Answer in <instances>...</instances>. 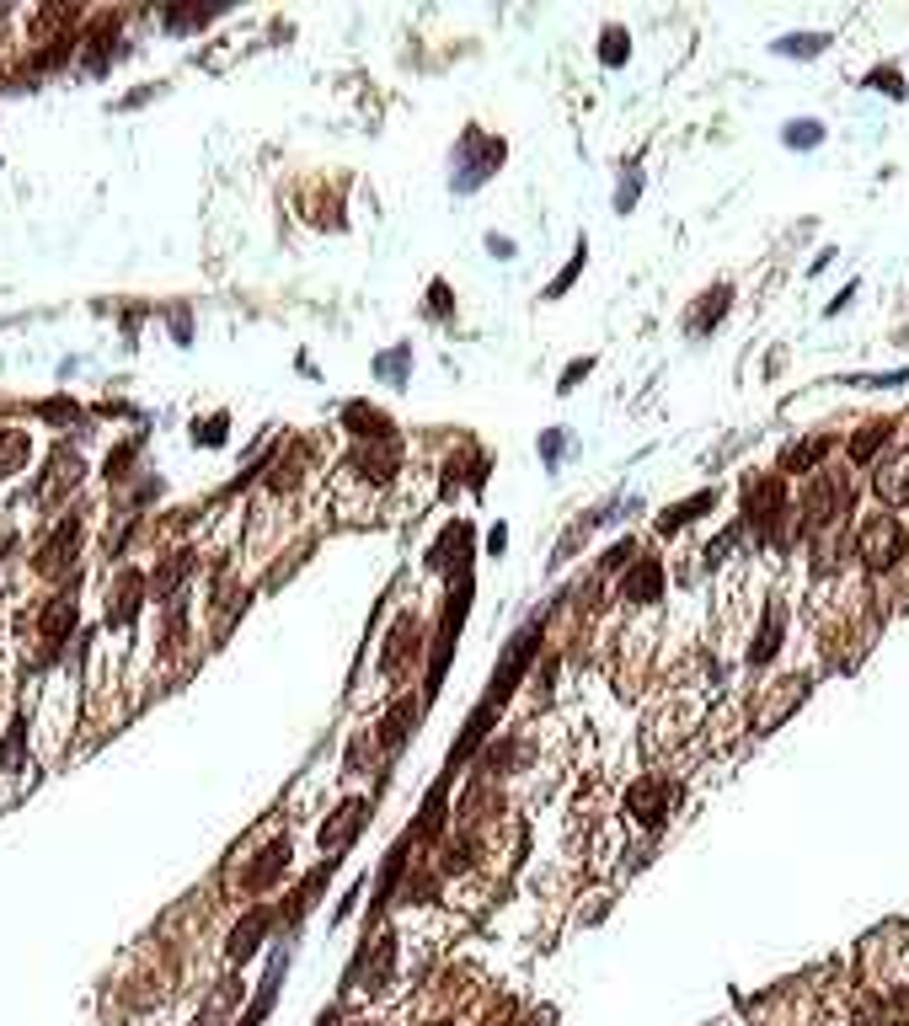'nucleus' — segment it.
Returning <instances> with one entry per match:
<instances>
[{"instance_id":"obj_10","label":"nucleus","mask_w":909,"mask_h":1026,"mask_svg":"<svg viewBox=\"0 0 909 1026\" xmlns=\"http://www.w3.org/2000/svg\"><path fill=\"white\" fill-rule=\"evenodd\" d=\"M888 433H893V423H861V433H856L851 444H845V455H851L856 465H867V460L877 455V449L888 444Z\"/></svg>"},{"instance_id":"obj_26","label":"nucleus","mask_w":909,"mask_h":1026,"mask_svg":"<svg viewBox=\"0 0 909 1026\" xmlns=\"http://www.w3.org/2000/svg\"><path fill=\"white\" fill-rule=\"evenodd\" d=\"M503 546H508V530H503V524H498V530H492V535H487V551H492V556H498Z\"/></svg>"},{"instance_id":"obj_23","label":"nucleus","mask_w":909,"mask_h":1026,"mask_svg":"<svg viewBox=\"0 0 909 1026\" xmlns=\"http://www.w3.org/2000/svg\"><path fill=\"white\" fill-rule=\"evenodd\" d=\"M589 369H594V359H573V364H567V375H562L557 391H573V385H578L583 375H589Z\"/></svg>"},{"instance_id":"obj_21","label":"nucleus","mask_w":909,"mask_h":1026,"mask_svg":"<svg viewBox=\"0 0 909 1026\" xmlns=\"http://www.w3.org/2000/svg\"><path fill=\"white\" fill-rule=\"evenodd\" d=\"M867 86H872V91H888V97H904L899 70H872V75H867Z\"/></svg>"},{"instance_id":"obj_15","label":"nucleus","mask_w":909,"mask_h":1026,"mask_svg":"<svg viewBox=\"0 0 909 1026\" xmlns=\"http://www.w3.org/2000/svg\"><path fill=\"white\" fill-rule=\"evenodd\" d=\"M776 647H781V610H770V615H765V631H760V642L749 647V668L770 663V658H776Z\"/></svg>"},{"instance_id":"obj_2","label":"nucleus","mask_w":909,"mask_h":1026,"mask_svg":"<svg viewBox=\"0 0 909 1026\" xmlns=\"http://www.w3.org/2000/svg\"><path fill=\"white\" fill-rule=\"evenodd\" d=\"M674 797H680V786H674L669 775H647V781H637L626 791V807H631V818H637L642 829H658V823L669 818Z\"/></svg>"},{"instance_id":"obj_11","label":"nucleus","mask_w":909,"mask_h":1026,"mask_svg":"<svg viewBox=\"0 0 909 1026\" xmlns=\"http://www.w3.org/2000/svg\"><path fill=\"white\" fill-rule=\"evenodd\" d=\"M728 300H733V289H728V284L706 289V294H701V310L690 316V332H706V326H717L722 316H728Z\"/></svg>"},{"instance_id":"obj_8","label":"nucleus","mask_w":909,"mask_h":1026,"mask_svg":"<svg viewBox=\"0 0 909 1026\" xmlns=\"http://www.w3.org/2000/svg\"><path fill=\"white\" fill-rule=\"evenodd\" d=\"M877 497H883L888 508L909 503V455L893 460V465H877Z\"/></svg>"},{"instance_id":"obj_3","label":"nucleus","mask_w":909,"mask_h":1026,"mask_svg":"<svg viewBox=\"0 0 909 1026\" xmlns=\"http://www.w3.org/2000/svg\"><path fill=\"white\" fill-rule=\"evenodd\" d=\"M658 594H664V562H658V556L631 562L626 578H621V599H626V604H653Z\"/></svg>"},{"instance_id":"obj_20","label":"nucleus","mask_w":909,"mask_h":1026,"mask_svg":"<svg viewBox=\"0 0 909 1026\" xmlns=\"http://www.w3.org/2000/svg\"><path fill=\"white\" fill-rule=\"evenodd\" d=\"M583 257H589V241H578L573 262H567V268H562V278H557V284H551V300H557V294H567V284H573V278L583 273Z\"/></svg>"},{"instance_id":"obj_5","label":"nucleus","mask_w":909,"mask_h":1026,"mask_svg":"<svg viewBox=\"0 0 909 1026\" xmlns=\"http://www.w3.org/2000/svg\"><path fill=\"white\" fill-rule=\"evenodd\" d=\"M268 925H273V914H268V909H252V914H246V920H241L236 930H230L225 957H230V962H246V957L257 952V941H263V930H268Z\"/></svg>"},{"instance_id":"obj_4","label":"nucleus","mask_w":909,"mask_h":1026,"mask_svg":"<svg viewBox=\"0 0 909 1026\" xmlns=\"http://www.w3.org/2000/svg\"><path fill=\"white\" fill-rule=\"evenodd\" d=\"M284 968H289V946H279V952L268 957L263 989H257V1000L246 1005V1016H241L236 1026H263V1021H268V1010H273V1000H279V984H284Z\"/></svg>"},{"instance_id":"obj_18","label":"nucleus","mask_w":909,"mask_h":1026,"mask_svg":"<svg viewBox=\"0 0 909 1026\" xmlns=\"http://www.w3.org/2000/svg\"><path fill=\"white\" fill-rule=\"evenodd\" d=\"M631 54V38H626V27H605V49H599V59H605V65L615 70L621 65V59Z\"/></svg>"},{"instance_id":"obj_25","label":"nucleus","mask_w":909,"mask_h":1026,"mask_svg":"<svg viewBox=\"0 0 909 1026\" xmlns=\"http://www.w3.org/2000/svg\"><path fill=\"white\" fill-rule=\"evenodd\" d=\"M541 449H546V460L557 465V460H562V433H546V444H541Z\"/></svg>"},{"instance_id":"obj_14","label":"nucleus","mask_w":909,"mask_h":1026,"mask_svg":"<svg viewBox=\"0 0 909 1026\" xmlns=\"http://www.w3.org/2000/svg\"><path fill=\"white\" fill-rule=\"evenodd\" d=\"M824 49H829V33H787V38H776V54H787V59H813Z\"/></svg>"},{"instance_id":"obj_17","label":"nucleus","mask_w":909,"mask_h":1026,"mask_svg":"<svg viewBox=\"0 0 909 1026\" xmlns=\"http://www.w3.org/2000/svg\"><path fill=\"white\" fill-rule=\"evenodd\" d=\"M407 722H418V706L412 701H402L391 711V717H385V733H380V743L385 749H402V738H407Z\"/></svg>"},{"instance_id":"obj_12","label":"nucleus","mask_w":909,"mask_h":1026,"mask_svg":"<svg viewBox=\"0 0 909 1026\" xmlns=\"http://www.w3.org/2000/svg\"><path fill=\"white\" fill-rule=\"evenodd\" d=\"M824 455H829V439L797 444V449H787V455H781V471H787V476H813V465H819Z\"/></svg>"},{"instance_id":"obj_22","label":"nucleus","mask_w":909,"mask_h":1026,"mask_svg":"<svg viewBox=\"0 0 909 1026\" xmlns=\"http://www.w3.org/2000/svg\"><path fill=\"white\" fill-rule=\"evenodd\" d=\"M631 556H637V540L626 535V540H615V546L605 551V567H610V572H615V567H631Z\"/></svg>"},{"instance_id":"obj_9","label":"nucleus","mask_w":909,"mask_h":1026,"mask_svg":"<svg viewBox=\"0 0 909 1026\" xmlns=\"http://www.w3.org/2000/svg\"><path fill=\"white\" fill-rule=\"evenodd\" d=\"M706 508H717V492H696V497H685V503H674L664 519H658V530H664V535L685 530V524H690V519H701Z\"/></svg>"},{"instance_id":"obj_13","label":"nucleus","mask_w":909,"mask_h":1026,"mask_svg":"<svg viewBox=\"0 0 909 1026\" xmlns=\"http://www.w3.org/2000/svg\"><path fill=\"white\" fill-rule=\"evenodd\" d=\"M781 145H787V150H813V145H824V123H819V118H792L787 129H781Z\"/></svg>"},{"instance_id":"obj_7","label":"nucleus","mask_w":909,"mask_h":1026,"mask_svg":"<svg viewBox=\"0 0 909 1026\" xmlns=\"http://www.w3.org/2000/svg\"><path fill=\"white\" fill-rule=\"evenodd\" d=\"M284 872H289V839H273V845L263 850V861L252 866L246 888H252V893H263V888H273V882H279Z\"/></svg>"},{"instance_id":"obj_24","label":"nucleus","mask_w":909,"mask_h":1026,"mask_svg":"<svg viewBox=\"0 0 909 1026\" xmlns=\"http://www.w3.org/2000/svg\"><path fill=\"white\" fill-rule=\"evenodd\" d=\"M487 252L492 257H514V241H508V236H487Z\"/></svg>"},{"instance_id":"obj_19","label":"nucleus","mask_w":909,"mask_h":1026,"mask_svg":"<svg viewBox=\"0 0 909 1026\" xmlns=\"http://www.w3.org/2000/svg\"><path fill=\"white\" fill-rule=\"evenodd\" d=\"M909 380V364L904 369H888V375H856V380H845V385H861V391H893V385H904Z\"/></svg>"},{"instance_id":"obj_27","label":"nucleus","mask_w":909,"mask_h":1026,"mask_svg":"<svg viewBox=\"0 0 909 1026\" xmlns=\"http://www.w3.org/2000/svg\"><path fill=\"white\" fill-rule=\"evenodd\" d=\"M316 1026H348V1021H343V1016H321Z\"/></svg>"},{"instance_id":"obj_6","label":"nucleus","mask_w":909,"mask_h":1026,"mask_svg":"<svg viewBox=\"0 0 909 1026\" xmlns=\"http://www.w3.org/2000/svg\"><path fill=\"white\" fill-rule=\"evenodd\" d=\"M476 139H482V134H476V129H466V139H460V145H466V150H471V145H476ZM492 166H503V139H498V145H492V150L482 155V161H460V177H455V188H460V193H471V188H482V182L492 177Z\"/></svg>"},{"instance_id":"obj_1","label":"nucleus","mask_w":909,"mask_h":1026,"mask_svg":"<svg viewBox=\"0 0 909 1026\" xmlns=\"http://www.w3.org/2000/svg\"><path fill=\"white\" fill-rule=\"evenodd\" d=\"M904 551H909V535H904V524L893 519V513H872V519L856 530V556L872 572H888Z\"/></svg>"},{"instance_id":"obj_16","label":"nucleus","mask_w":909,"mask_h":1026,"mask_svg":"<svg viewBox=\"0 0 909 1026\" xmlns=\"http://www.w3.org/2000/svg\"><path fill=\"white\" fill-rule=\"evenodd\" d=\"M348 423H353V433H369V439H391V423H385V412L364 407V401H353V407H348Z\"/></svg>"}]
</instances>
